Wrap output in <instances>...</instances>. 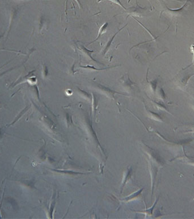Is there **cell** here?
<instances>
[{"label":"cell","mask_w":194,"mask_h":219,"mask_svg":"<svg viewBox=\"0 0 194 219\" xmlns=\"http://www.w3.org/2000/svg\"><path fill=\"white\" fill-rule=\"evenodd\" d=\"M127 24H126V25L124 26H123V27L122 28V29H119L118 31L113 36L110 38V40H109V41H108V42H107V45H106V47H105V49H104V50H103V56H105L106 55V54L107 53V52L108 51V50L110 49V46H111V44H112V42H113V40H114V38H115V36H117V34L120 32V31H122V30L123 29L126 27V26H127Z\"/></svg>","instance_id":"obj_1"},{"label":"cell","mask_w":194,"mask_h":219,"mask_svg":"<svg viewBox=\"0 0 194 219\" xmlns=\"http://www.w3.org/2000/svg\"><path fill=\"white\" fill-rule=\"evenodd\" d=\"M98 88L99 89H101L102 90L103 92H105L106 94L108 95V97H111V98H114V94L117 93V94H122V93H117V92H115V91H113L111 90H110L107 87H106L105 86H103L102 85H98Z\"/></svg>","instance_id":"obj_2"},{"label":"cell","mask_w":194,"mask_h":219,"mask_svg":"<svg viewBox=\"0 0 194 219\" xmlns=\"http://www.w3.org/2000/svg\"><path fill=\"white\" fill-rule=\"evenodd\" d=\"M108 26V22H106V23H105V24H103V25L101 27V28L99 29V31H98V36H97V38H96V39H95L94 41H92V42H91L90 44L92 43H94V42H96L97 41H98V40L100 38L101 36L102 35H103L104 33H105L106 32Z\"/></svg>","instance_id":"obj_3"},{"label":"cell","mask_w":194,"mask_h":219,"mask_svg":"<svg viewBox=\"0 0 194 219\" xmlns=\"http://www.w3.org/2000/svg\"><path fill=\"white\" fill-rule=\"evenodd\" d=\"M143 188L142 189H140V190H138V191L134 192V193H132L131 195H130L129 196H128L127 197L125 198H123V200H124L126 202H129V201H131V200H132L134 198H137L138 197L140 196V195L141 193V192L143 191Z\"/></svg>","instance_id":"obj_4"},{"label":"cell","mask_w":194,"mask_h":219,"mask_svg":"<svg viewBox=\"0 0 194 219\" xmlns=\"http://www.w3.org/2000/svg\"><path fill=\"white\" fill-rule=\"evenodd\" d=\"M131 171H132V168H131V167H130L128 169H127V170L126 171V172L124 173V180L123 181L122 186V189L124 187V186L126 185V182L128 180V178L129 179L131 177Z\"/></svg>","instance_id":"obj_5"},{"label":"cell","mask_w":194,"mask_h":219,"mask_svg":"<svg viewBox=\"0 0 194 219\" xmlns=\"http://www.w3.org/2000/svg\"><path fill=\"white\" fill-rule=\"evenodd\" d=\"M81 50L83 52H85L86 55L89 56V58H90L91 59H92V61H95V62H98V61H95V59H94L92 58V56H91V53H92V52H94L93 50H88L87 49H86V47H84V46H81Z\"/></svg>","instance_id":"obj_6"},{"label":"cell","mask_w":194,"mask_h":219,"mask_svg":"<svg viewBox=\"0 0 194 219\" xmlns=\"http://www.w3.org/2000/svg\"><path fill=\"white\" fill-rule=\"evenodd\" d=\"M149 112L150 113L149 114L151 115V118L153 119L157 120V121H159V122H163V120H162V118L159 115H158V114H156V113H154L153 112H152V111H149Z\"/></svg>","instance_id":"obj_7"},{"label":"cell","mask_w":194,"mask_h":219,"mask_svg":"<svg viewBox=\"0 0 194 219\" xmlns=\"http://www.w3.org/2000/svg\"><path fill=\"white\" fill-rule=\"evenodd\" d=\"M80 67L82 68H89V69H92V70H96V71H100V70H106L107 68H94V66H90V65H87V66H80ZM117 67V66H112L111 68H116Z\"/></svg>","instance_id":"obj_8"},{"label":"cell","mask_w":194,"mask_h":219,"mask_svg":"<svg viewBox=\"0 0 194 219\" xmlns=\"http://www.w3.org/2000/svg\"><path fill=\"white\" fill-rule=\"evenodd\" d=\"M157 202V201L154 203V205H153V206H152V207H151L150 208H149L148 209H147V210L145 211V214H148V215H152V214L153 209H154V207H155V205L156 204Z\"/></svg>","instance_id":"obj_9"},{"label":"cell","mask_w":194,"mask_h":219,"mask_svg":"<svg viewBox=\"0 0 194 219\" xmlns=\"http://www.w3.org/2000/svg\"><path fill=\"white\" fill-rule=\"evenodd\" d=\"M108 1H111L113 2L114 3L117 4L118 5L120 6L121 7H122L123 9H126V8H125L124 6H123V5H122V3H121V2L120 1V0H108Z\"/></svg>","instance_id":"obj_10"},{"label":"cell","mask_w":194,"mask_h":219,"mask_svg":"<svg viewBox=\"0 0 194 219\" xmlns=\"http://www.w3.org/2000/svg\"><path fill=\"white\" fill-rule=\"evenodd\" d=\"M190 160H191V161H189V163H190L192 165L194 166V159H190Z\"/></svg>","instance_id":"obj_11"},{"label":"cell","mask_w":194,"mask_h":219,"mask_svg":"<svg viewBox=\"0 0 194 219\" xmlns=\"http://www.w3.org/2000/svg\"><path fill=\"white\" fill-rule=\"evenodd\" d=\"M76 1L77 3L78 4V6H79L80 8H82L81 4V3L80 2L79 0H76Z\"/></svg>","instance_id":"obj_12"},{"label":"cell","mask_w":194,"mask_h":219,"mask_svg":"<svg viewBox=\"0 0 194 219\" xmlns=\"http://www.w3.org/2000/svg\"><path fill=\"white\" fill-rule=\"evenodd\" d=\"M189 132H193V133H194V129H192V130L190 131Z\"/></svg>","instance_id":"obj_13"},{"label":"cell","mask_w":194,"mask_h":219,"mask_svg":"<svg viewBox=\"0 0 194 219\" xmlns=\"http://www.w3.org/2000/svg\"><path fill=\"white\" fill-rule=\"evenodd\" d=\"M25 1H27V0H25Z\"/></svg>","instance_id":"obj_14"},{"label":"cell","mask_w":194,"mask_h":219,"mask_svg":"<svg viewBox=\"0 0 194 219\" xmlns=\"http://www.w3.org/2000/svg\"></svg>","instance_id":"obj_15"}]
</instances>
